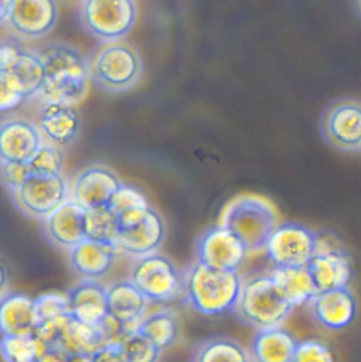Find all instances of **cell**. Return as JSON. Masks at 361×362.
<instances>
[{"label":"cell","mask_w":361,"mask_h":362,"mask_svg":"<svg viewBox=\"0 0 361 362\" xmlns=\"http://www.w3.org/2000/svg\"><path fill=\"white\" fill-rule=\"evenodd\" d=\"M333 361H334V355L326 344L317 339H306V341L296 342L292 362H333Z\"/></svg>","instance_id":"obj_34"},{"label":"cell","mask_w":361,"mask_h":362,"mask_svg":"<svg viewBox=\"0 0 361 362\" xmlns=\"http://www.w3.org/2000/svg\"><path fill=\"white\" fill-rule=\"evenodd\" d=\"M242 242L224 225L208 228L197 240V262L221 270H238L246 257Z\"/></svg>","instance_id":"obj_14"},{"label":"cell","mask_w":361,"mask_h":362,"mask_svg":"<svg viewBox=\"0 0 361 362\" xmlns=\"http://www.w3.org/2000/svg\"><path fill=\"white\" fill-rule=\"evenodd\" d=\"M10 284V273L4 262L0 259V297L7 293Z\"/></svg>","instance_id":"obj_40"},{"label":"cell","mask_w":361,"mask_h":362,"mask_svg":"<svg viewBox=\"0 0 361 362\" xmlns=\"http://www.w3.org/2000/svg\"><path fill=\"white\" fill-rule=\"evenodd\" d=\"M353 4H354V7H355L357 13L361 16V0H353Z\"/></svg>","instance_id":"obj_43"},{"label":"cell","mask_w":361,"mask_h":362,"mask_svg":"<svg viewBox=\"0 0 361 362\" xmlns=\"http://www.w3.org/2000/svg\"><path fill=\"white\" fill-rule=\"evenodd\" d=\"M292 310L293 307L279 293L269 274L242 283L234 305L239 320L255 329L282 325Z\"/></svg>","instance_id":"obj_5"},{"label":"cell","mask_w":361,"mask_h":362,"mask_svg":"<svg viewBox=\"0 0 361 362\" xmlns=\"http://www.w3.org/2000/svg\"><path fill=\"white\" fill-rule=\"evenodd\" d=\"M30 174L37 175H57L64 170L62 148L44 141L34 156L27 161Z\"/></svg>","instance_id":"obj_31"},{"label":"cell","mask_w":361,"mask_h":362,"mask_svg":"<svg viewBox=\"0 0 361 362\" xmlns=\"http://www.w3.org/2000/svg\"><path fill=\"white\" fill-rule=\"evenodd\" d=\"M269 276L279 293L293 308L307 304L317 294V288L306 264L275 266Z\"/></svg>","instance_id":"obj_24"},{"label":"cell","mask_w":361,"mask_h":362,"mask_svg":"<svg viewBox=\"0 0 361 362\" xmlns=\"http://www.w3.org/2000/svg\"><path fill=\"white\" fill-rule=\"evenodd\" d=\"M34 327V298L23 293H6L0 297V335L31 334Z\"/></svg>","instance_id":"obj_25"},{"label":"cell","mask_w":361,"mask_h":362,"mask_svg":"<svg viewBox=\"0 0 361 362\" xmlns=\"http://www.w3.org/2000/svg\"><path fill=\"white\" fill-rule=\"evenodd\" d=\"M35 123L44 141L59 148L69 147L81 134V113L74 103L41 99Z\"/></svg>","instance_id":"obj_13"},{"label":"cell","mask_w":361,"mask_h":362,"mask_svg":"<svg viewBox=\"0 0 361 362\" xmlns=\"http://www.w3.org/2000/svg\"><path fill=\"white\" fill-rule=\"evenodd\" d=\"M147 298L129 280H119L106 288L108 315L113 320L137 329L146 307Z\"/></svg>","instance_id":"obj_22"},{"label":"cell","mask_w":361,"mask_h":362,"mask_svg":"<svg viewBox=\"0 0 361 362\" xmlns=\"http://www.w3.org/2000/svg\"><path fill=\"white\" fill-rule=\"evenodd\" d=\"M122 181L118 174L102 164L82 168L71 181L69 198L84 209L109 205Z\"/></svg>","instance_id":"obj_16"},{"label":"cell","mask_w":361,"mask_h":362,"mask_svg":"<svg viewBox=\"0 0 361 362\" xmlns=\"http://www.w3.org/2000/svg\"><path fill=\"white\" fill-rule=\"evenodd\" d=\"M306 266L311 274L317 293L345 287L353 277V266L347 252L313 255Z\"/></svg>","instance_id":"obj_23"},{"label":"cell","mask_w":361,"mask_h":362,"mask_svg":"<svg viewBox=\"0 0 361 362\" xmlns=\"http://www.w3.org/2000/svg\"><path fill=\"white\" fill-rule=\"evenodd\" d=\"M41 344L33 334L1 335L0 355L7 362H40Z\"/></svg>","instance_id":"obj_30"},{"label":"cell","mask_w":361,"mask_h":362,"mask_svg":"<svg viewBox=\"0 0 361 362\" xmlns=\"http://www.w3.org/2000/svg\"><path fill=\"white\" fill-rule=\"evenodd\" d=\"M184 294L187 303L200 314L221 315L234 310L241 291L236 270H221L194 262L185 273Z\"/></svg>","instance_id":"obj_3"},{"label":"cell","mask_w":361,"mask_h":362,"mask_svg":"<svg viewBox=\"0 0 361 362\" xmlns=\"http://www.w3.org/2000/svg\"><path fill=\"white\" fill-rule=\"evenodd\" d=\"M137 18L134 0H81L79 23L98 41L123 40Z\"/></svg>","instance_id":"obj_7"},{"label":"cell","mask_w":361,"mask_h":362,"mask_svg":"<svg viewBox=\"0 0 361 362\" xmlns=\"http://www.w3.org/2000/svg\"><path fill=\"white\" fill-rule=\"evenodd\" d=\"M42 143L31 119L20 115L0 117V163H27Z\"/></svg>","instance_id":"obj_15"},{"label":"cell","mask_w":361,"mask_h":362,"mask_svg":"<svg viewBox=\"0 0 361 362\" xmlns=\"http://www.w3.org/2000/svg\"><path fill=\"white\" fill-rule=\"evenodd\" d=\"M82 228L85 239L115 245L118 233L116 214L109 205L84 209Z\"/></svg>","instance_id":"obj_28"},{"label":"cell","mask_w":361,"mask_h":362,"mask_svg":"<svg viewBox=\"0 0 361 362\" xmlns=\"http://www.w3.org/2000/svg\"><path fill=\"white\" fill-rule=\"evenodd\" d=\"M82 216L84 208L68 198L41 219V233L52 247L69 250L85 239Z\"/></svg>","instance_id":"obj_18"},{"label":"cell","mask_w":361,"mask_h":362,"mask_svg":"<svg viewBox=\"0 0 361 362\" xmlns=\"http://www.w3.org/2000/svg\"><path fill=\"white\" fill-rule=\"evenodd\" d=\"M343 243L330 232H314V253L313 255H327V253H345Z\"/></svg>","instance_id":"obj_38"},{"label":"cell","mask_w":361,"mask_h":362,"mask_svg":"<svg viewBox=\"0 0 361 362\" xmlns=\"http://www.w3.org/2000/svg\"><path fill=\"white\" fill-rule=\"evenodd\" d=\"M309 305L314 321L326 329L345 328L357 314V301L348 286L319 291Z\"/></svg>","instance_id":"obj_19"},{"label":"cell","mask_w":361,"mask_h":362,"mask_svg":"<svg viewBox=\"0 0 361 362\" xmlns=\"http://www.w3.org/2000/svg\"><path fill=\"white\" fill-rule=\"evenodd\" d=\"M91 361H109V362H125L122 344L120 342H106L96 348L91 354Z\"/></svg>","instance_id":"obj_39"},{"label":"cell","mask_w":361,"mask_h":362,"mask_svg":"<svg viewBox=\"0 0 361 362\" xmlns=\"http://www.w3.org/2000/svg\"><path fill=\"white\" fill-rule=\"evenodd\" d=\"M37 52L44 66V82L38 98L74 105L82 102L91 83L88 57L61 41L45 44Z\"/></svg>","instance_id":"obj_1"},{"label":"cell","mask_w":361,"mask_h":362,"mask_svg":"<svg viewBox=\"0 0 361 362\" xmlns=\"http://www.w3.org/2000/svg\"><path fill=\"white\" fill-rule=\"evenodd\" d=\"M91 82L108 93L130 90L142 78L143 59L139 51L123 40L99 41L88 57Z\"/></svg>","instance_id":"obj_2"},{"label":"cell","mask_w":361,"mask_h":362,"mask_svg":"<svg viewBox=\"0 0 361 362\" xmlns=\"http://www.w3.org/2000/svg\"><path fill=\"white\" fill-rule=\"evenodd\" d=\"M35 324L52 320L68 313V300L61 293H45L34 298Z\"/></svg>","instance_id":"obj_33"},{"label":"cell","mask_w":361,"mask_h":362,"mask_svg":"<svg viewBox=\"0 0 361 362\" xmlns=\"http://www.w3.org/2000/svg\"><path fill=\"white\" fill-rule=\"evenodd\" d=\"M116 255L115 245L84 239L68 250V266L81 279L101 280L112 270Z\"/></svg>","instance_id":"obj_20"},{"label":"cell","mask_w":361,"mask_h":362,"mask_svg":"<svg viewBox=\"0 0 361 362\" xmlns=\"http://www.w3.org/2000/svg\"><path fill=\"white\" fill-rule=\"evenodd\" d=\"M24 102V98L14 90V88L8 83L0 71V112H11Z\"/></svg>","instance_id":"obj_37"},{"label":"cell","mask_w":361,"mask_h":362,"mask_svg":"<svg viewBox=\"0 0 361 362\" xmlns=\"http://www.w3.org/2000/svg\"><path fill=\"white\" fill-rule=\"evenodd\" d=\"M358 151L361 153V143H360V147H358Z\"/></svg>","instance_id":"obj_44"},{"label":"cell","mask_w":361,"mask_h":362,"mask_svg":"<svg viewBox=\"0 0 361 362\" xmlns=\"http://www.w3.org/2000/svg\"><path fill=\"white\" fill-rule=\"evenodd\" d=\"M263 250L275 266H303L314 253V232L296 223H277L268 236Z\"/></svg>","instance_id":"obj_11"},{"label":"cell","mask_w":361,"mask_h":362,"mask_svg":"<svg viewBox=\"0 0 361 362\" xmlns=\"http://www.w3.org/2000/svg\"><path fill=\"white\" fill-rule=\"evenodd\" d=\"M118 252L140 257L154 253L163 243L166 226L163 218L150 205L116 214Z\"/></svg>","instance_id":"obj_6"},{"label":"cell","mask_w":361,"mask_h":362,"mask_svg":"<svg viewBox=\"0 0 361 362\" xmlns=\"http://www.w3.org/2000/svg\"><path fill=\"white\" fill-rule=\"evenodd\" d=\"M57 21V0H11L3 25L21 41H35L51 34Z\"/></svg>","instance_id":"obj_10"},{"label":"cell","mask_w":361,"mask_h":362,"mask_svg":"<svg viewBox=\"0 0 361 362\" xmlns=\"http://www.w3.org/2000/svg\"><path fill=\"white\" fill-rule=\"evenodd\" d=\"M130 281L149 301H173L181 293V277L173 262L159 253L137 257L132 270Z\"/></svg>","instance_id":"obj_8"},{"label":"cell","mask_w":361,"mask_h":362,"mask_svg":"<svg viewBox=\"0 0 361 362\" xmlns=\"http://www.w3.org/2000/svg\"><path fill=\"white\" fill-rule=\"evenodd\" d=\"M219 223L242 242L248 253H253L263 250L268 236L277 225V214L265 198L245 194L225 206Z\"/></svg>","instance_id":"obj_4"},{"label":"cell","mask_w":361,"mask_h":362,"mask_svg":"<svg viewBox=\"0 0 361 362\" xmlns=\"http://www.w3.org/2000/svg\"><path fill=\"white\" fill-rule=\"evenodd\" d=\"M109 206L113 209L115 214H119L129 209L149 206V202L139 188L122 182L120 187L113 194L109 202Z\"/></svg>","instance_id":"obj_35"},{"label":"cell","mask_w":361,"mask_h":362,"mask_svg":"<svg viewBox=\"0 0 361 362\" xmlns=\"http://www.w3.org/2000/svg\"><path fill=\"white\" fill-rule=\"evenodd\" d=\"M8 195L21 214L42 219L69 198V185L64 174H30L23 184Z\"/></svg>","instance_id":"obj_9"},{"label":"cell","mask_w":361,"mask_h":362,"mask_svg":"<svg viewBox=\"0 0 361 362\" xmlns=\"http://www.w3.org/2000/svg\"><path fill=\"white\" fill-rule=\"evenodd\" d=\"M321 133L336 148L358 151L361 143V102L343 98L334 100L321 116Z\"/></svg>","instance_id":"obj_12"},{"label":"cell","mask_w":361,"mask_h":362,"mask_svg":"<svg viewBox=\"0 0 361 362\" xmlns=\"http://www.w3.org/2000/svg\"><path fill=\"white\" fill-rule=\"evenodd\" d=\"M296 342L294 337L280 325L256 329L251 344V359L258 362H292Z\"/></svg>","instance_id":"obj_26"},{"label":"cell","mask_w":361,"mask_h":362,"mask_svg":"<svg viewBox=\"0 0 361 362\" xmlns=\"http://www.w3.org/2000/svg\"><path fill=\"white\" fill-rule=\"evenodd\" d=\"M120 344L125 362H153L157 361L161 354V351L139 331L129 334Z\"/></svg>","instance_id":"obj_32"},{"label":"cell","mask_w":361,"mask_h":362,"mask_svg":"<svg viewBox=\"0 0 361 362\" xmlns=\"http://www.w3.org/2000/svg\"><path fill=\"white\" fill-rule=\"evenodd\" d=\"M68 313L86 324L98 325L108 315L106 287L99 280L82 279L67 291Z\"/></svg>","instance_id":"obj_21"},{"label":"cell","mask_w":361,"mask_h":362,"mask_svg":"<svg viewBox=\"0 0 361 362\" xmlns=\"http://www.w3.org/2000/svg\"><path fill=\"white\" fill-rule=\"evenodd\" d=\"M13 48H14V44H10V42H6V41L0 40V69L3 68L4 62L7 61L8 55L13 51Z\"/></svg>","instance_id":"obj_41"},{"label":"cell","mask_w":361,"mask_h":362,"mask_svg":"<svg viewBox=\"0 0 361 362\" xmlns=\"http://www.w3.org/2000/svg\"><path fill=\"white\" fill-rule=\"evenodd\" d=\"M0 71L25 102L38 98L44 82V66L37 49L14 45Z\"/></svg>","instance_id":"obj_17"},{"label":"cell","mask_w":361,"mask_h":362,"mask_svg":"<svg viewBox=\"0 0 361 362\" xmlns=\"http://www.w3.org/2000/svg\"><path fill=\"white\" fill-rule=\"evenodd\" d=\"M137 331L143 334L161 352L171 346L178 334V325L174 314L168 310H159L149 315H143Z\"/></svg>","instance_id":"obj_27"},{"label":"cell","mask_w":361,"mask_h":362,"mask_svg":"<svg viewBox=\"0 0 361 362\" xmlns=\"http://www.w3.org/2000/svg\"><path fill=\"white\" fill-rule=\"evenodd\" d=\"M30 175L27 163H0V184L10 194Z\"/></svg>","instance_id":"obj_36"},{"label":"cell","mask_w":361,"mask_h":362,"mask_svg":"<svg viewBox=\"0 0 361 362\" xmlns=\"http://www.w3.org/2000/svg\"><path fill=\"white\" fill-rule=\"evenodd\" d=\"M193 359L200 362H243L251 358L235 339L218 337L200 344Z\"/></svg>","instance_id":"obj_29"},{"label":"cell","mask_w":361,"mask_h":362,"mask_svg":"<svg viewBox=\"0 0 361 362\" xmlns=\"http://www.w3.org/2000/svg\"><path fill=\"white\" fill-rule=\"evenodd\" d=\"M10 1L11 0H0V25H3L7 13H8V7H10Z\"/></svg>","instance_id":"obj_42"}]
</instances>
